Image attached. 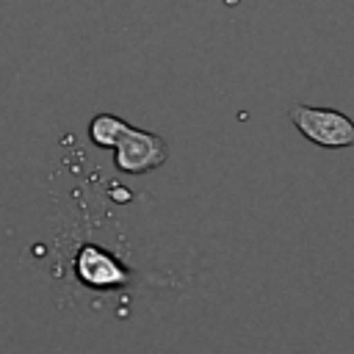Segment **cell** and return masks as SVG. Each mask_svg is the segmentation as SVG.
Instances as JSON below:
<instances>
[{
  "label": "cell",
  "mask_w": 354,
  "mask_h": 354,
  "mask_svg": "<svg viewBox=\"0 0 354 354\" xmlns=\"http://www.w3.org/2000/svg\"><path fill=\"white\" fill-rule=\"evenodd\" d=\"M290 119L296 130L318 147H351L354 144V122L340 111L293 105Z\"/></svg>",
  "instance_id": "1"
},
{
  "label": "cell",
  "mask_w": 354,
  "mask_h": 354,
  "mask_svg": "<svg viewBox=\"0 0 354 354\" xmlns=\"http://www.w3.org/2000/svg\"><path fill=\"white\" fill-rule=\"evenodd\" d=\"M169 149H166V141L155 133H144V130H127L124 138L116 144V166L122 171H130V174H138V171H147V169H155L166 160Z\"/></svg>",
  "instance_id": "2"
},
{
  "label": "cell",
  "mask_w": 354,
  "mask_h": 354,
  "mask_svg": "<svg viewBox=\"0 0 354 354\" xmlns=\"http://www.w3.org/2000/svg\"><path fill=\"white\" fill-rule=\"evenodd\" d=\"M127 130H130V127H127L122 119L111 116V113H100V116H94V119H91V127H88L91 141L100 144V147H116V144L124 138Z\"/></svg>",
  "instance_id": "4"
},
{
  "label": "cell",
  "mask_w": 354,
  "mask_h": 354,
  "mask_svg": "<svg viewBox=\"0 0 354 354\" xmlns=\"http://www.w3.org/2000/svg\"><path fill=\"white\" fill-rule=\"evenodd\" d=\"M80 279L91 288H113V285H122L124 282V268L105 252H100L97 246H86L80 254H77V263H75Z\"/></svg>",
  "instance_id": "3"
}]
</instances>
